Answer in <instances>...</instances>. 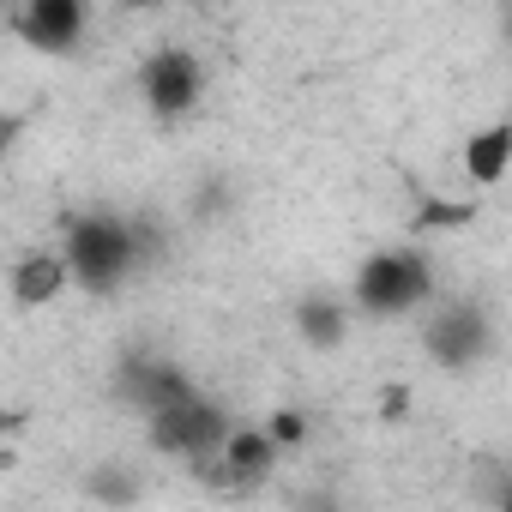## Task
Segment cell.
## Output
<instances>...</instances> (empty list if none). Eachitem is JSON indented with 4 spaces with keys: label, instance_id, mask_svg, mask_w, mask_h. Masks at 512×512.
<instances>
[{
    "label": "cell",
    "instance_id": "cell-13",
    "mask_svg": "<svg viewBox=\"0 0 512 512\" xmlns=\"http://www.w3.org/2000/svg\"><path fill=\"white\" fill-rule=\"evenodd\" d=\"M266 428H272L278 446H302V440H308V416H302V410H272Z\"/></svg>",
    "mask_w": 512,
    "mask_h": 512
},
{
    "label": "cell",
    "instance_id": "cell-1",
    "mask_svg": "<svg viewBox=\"0 0 512 512\" xmlns=\"http://www.w3.org/2000/svg\"><path fill=\"white\" fill-rule=\"evenodd\" d=\"M61 253H67V266H73V284H85L91 296H109L139 266V229L121 223V217H109V211H91V217L67 223Z\"/></svg>",
    "mask_w": 512,
    "mask_h": 512
},
{
    "label": "cell",
    "instance_id": "cell-8",
    "mask_svg": "<svg viewBox=\"0 0 512 512\" xmlns=\"http://www.w3.org/2000/svg\"><path fill=\"white\" fill-rule=\"evenodd\" d=\"M482 344H488V326L476 308H440L428 320V356L440 368H470L482 356Z\"/></svg>",
    "mask_w": 512,
    "mask_h": 512
},
{
    "label": "cell",
    "instance_id": "cell-2",
    "mask_svg": "<svg viewBox=\"0 0 512 512\" xmlns=\"http://www.w3.org/2000/svg\"><path fill=\"white\" fill-rule=\"evenodd\" d=\"M428 296H434V266L416 247H380L356 266V308L368 320H404L428 308Z\"/></svg>",
    "mask_w": 512,
    "mask_h": 512
},
{
    "label": "cell",
    "instance_id": "cell-11",
    "mask_svg": "<svg viewBox=\"0 0 512 512\" xmlns=\"http://www.w3.org/2000/svg\"><path fill=\"white\" fill-rule=\"evenodd\" d=\"M296 338L308 344V350H338L344 338H350V308H344V296H302L296 302Z\"/></svg>",
    "mask_w": 512,
    "mask_h": 512
},
{
    "label": "cell",
    "instance_id": "cell-10",
    "mask_svg": "<svg viewBox=\"0 0 512 512\" xmlns=\"http://www.w3.org/2000/svg\"><path fill=\"white\" fill-rule=\"evenodd\" d=\"M199 386L187 380V368H175V362H139V368H127V398L145 410V416H157V410H169V404H181V398H193Z\"/></svg>",
    "mask_w": 512,
    "mask_h": 512
},
{
    "label": "cell",
    "instance_id": "cell-16",
    "mask_svg": "<svg viewBox=\"0 0 512 512\" xmlns=\"http://www.w3.org/2000/svg\"><path fill=\"white\" fill-rule=\"evenodd\" d=\"M181 7H223V0H181Z\"/></svg>",
    "mask_w": 512,
    "mask_h": 512
},
{
    "label": "cell",
    "instance_id": "cell-4",
    "mask_svg": "<svg viewBox=\"0 0 512 512\" xmlns=\"http://www.w3.org/2000/svg\"><path fill=\"white\" fill-rule=\"evenodd\" d=\"M139 97H145V109L157 115V121H181V115H193L199 109V97H205V67H199V55L193 49H151L145 61H139Z\"/></svg>",
    "mask_w": 512,
    "mask_h": 512
},
{
    "label": "cell",
    "instance_id": "cell-3",
    "mask_svg": "<svg viewBox=\"0 0 512 512\" xmlns=\"http://www.w3.org/2000/svg\"><path fill=\"white\" fill-rule=\"evenodd\" d=\"M151 422V446L157 452H169V458H187V464H211V452H223V440H229V416L211 404V398H181V404H169V410H157V416H145Z\"/></svg>",
    "mask_w": 512,
    "mask_h": 512
},
{
    "label": "cell",
    "instance_id": "cell-6",
    "mask_svg": "<svg viewBox=\"0 0 512 512\" xmlns=\"http://www.w3.org/2000/svg\"><path fill=\"white\" fill-rule=\"evenodd\" d=\"M278 440H272V428H229V440H223V452H217V464H205L211 470V482L217 488H235V494H247V488H260L272 470H278Z\"/></svg>",
    "mask_w": 512,
    "mask_h": 512
},
{
    "label": "cell",
    "instance_id": "cell-14",
    "mask_svg": "<svg viewBox=\"0 0 512 512\" xmlns=\"http://www.w3.org/2000/svg\"><path fill=\"white\" fill-rule=\"evenodd\" d=\"M404 404H410V392H404V386L380 392V416H386V422H404Z\"/></svg>",
    "mask_w": 512,
    "mask_h": 512
},
{
    "label": "cell",
    "instance_id": "cell-9",
    "mask_svg": "<svg viewBox=\"0 0 512 512\" xmlns=\"http://www.w3.org/2000/svg\"><path fill=\"white\" fill-rule=\"evenodd\" d=\"M512 175V121H488L464 139V181L470 187H500Z\"/></svg>",
    "mask_w": 512,
    "mask_h": 512
},
{
    "label": "cell",
    "instance_id": "cell-12",
    "mask_svg": "<svg viewBox=\"0 0 512 512\" xmlns=\"http://www.w3.org/2000/svg\"><path fill=\"white\" fill-rule=\"evenodd\" d=\"M464 223H476V211H470V205H458V199H422V205H416V217H410V229H416V235H428V229H464Z\"/></svg>",
    "mask_w": 512,
    "mask_h": 512
},
{
    "label": "cell",
    "instance_id": "cell-7",
    "mask_svg": "<svg viewBox=\"0 0 512 512\" xmlns=\"http://www.w3.org/2000/svg\"><path fill=\"white\" fill-rule=\"evenodd\" d=\"M67 284H73V266L61 247H31L13 260V302L19 308H49L67 296Z\"/></svg>",
    "mask_w": 512,
    "mask_h": 512
},
{
    "label": "cell",
    "instance_id": "cell-15",
    "mask_svg": "<svg viewBox=\"0 0 512 512\" xmlns=\"http://www.w3.org/2000/svg\"><path fill=\"white\" fill-rule=\"evenodd\" d=\"M127 13H151V7H163V0H121Z\"/></svg>",
    "mask_w": 512,
    "mask_h": 512
},
{
    "label": "cell",
    "instance_id": "cell-5",
    "mask_svg": "<svg viewBox=\"0 0 512 512\" xmlns=\"http://www.w3.org/2000/svg\"><path fill=\"white\" fill-rule=\"evenodd\" d=\"M13 31L37 55H73L91 31V0H19Z\"/></svg>",
    "mask_w": 512,
    "mask_h": 512
}]
</instances>
